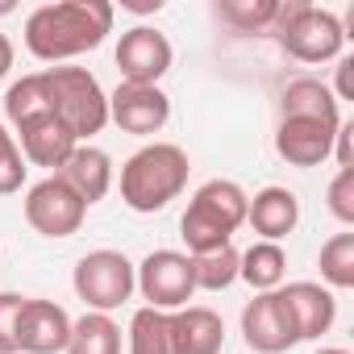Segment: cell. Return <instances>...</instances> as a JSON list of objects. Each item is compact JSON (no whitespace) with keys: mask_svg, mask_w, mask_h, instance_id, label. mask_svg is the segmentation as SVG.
I'll list each match as a JSON object with an SVG mask.
<instances>
[{"mask_svg":"<svg viewBox=\"0 0 354 354\" xmlns=\"http://www.w3.org/2000/svg\"><path fill=\"white\" fill-rule=\"evenodd\" d=\"M113 34V5L109 0H59L38 5L26 17V50L38 63H67L96 50Z\"/></svg>","mask_w":354,"mask_h":354,"instance_id":"cell-1","label":"cell"},{"mask_svg":"<svg viewBox=\"0 0 354 354\" xmlns=\"http://www.w3.org/2000/svg\"><path fill=\"white\" fill-rule=\"evenodd\" d=\"M188 154L175 142H146L121 167V201L133 213H158L188 188Z\"/></svg>","mask_w":354,"mask_h":354,"instance_id":"cell-2","label":"cell"},{"mask_svg":"<svg viewBox=\"0 0 354 354\" xmlns=\"http://www.w3.org/2000/svg\"><path fill=\"white\" fill-rule=\"evenodd\" d=\"M246 205H250V196L234 180L201 184L180 217V234H184L188 254H209V250L234 246V234L246 225Z\"/></svg>","mask_w":354,"mask_h":354,"instance_id":"cell-3","label":"cell"},{"mask_svg":"<svg viewBox=\"0 0 354 354\" xmlns=\"http://www.w3.org/2000/svg\"><path fill=\"white\" fill-rule=\"evenodd\" d=\"M42 88L50 100V113L71 129V138L80 146L92 142L109 125V96L88 67H46Z\"/></svg>","mask_w":354,"mask_h":354,"instance_id":"cell-4","label":"cell"},{"mask_svg":"<svg viewBox=\"0 0 354 354\" xmlns=\"http://www.w3.org/2000/svg\"><path fill=\"white\" fill-rule=\"evenodd\" d=\"M271 34L296 63H337L346 46V30L337 13L317 9L308 0H279Z\"/></svg>","mask_w":354,"mask_h":354,"instance_id":"cell-5","label":"cell"},{"mask_svg":"<svg viewBox=\"0 0 354 354\" xmlns=\"http://www.w3.org/2000/svg\"><path fill=\"white\" fill-rule=\"evenodd\" d=\"M71 288H75V296L88 304V313H117V308L138 292L133 263H129L121 250H92V254H84V259L75 263Z\"/></svg>","mask_w":354,"mask_h":354,"instance_id":"cell-6","label":"cell"},{"mask_svg":"<svg viewBox=\"0 0 354 354\" xmlns=\"http://www.w3.org/2000/svg\"><path fill=\"white\" fill-rule=\"evenodd\" d=\"M133 279H138L146 308H158V313L188 308V300L196 296L192 254H184V250H150L133 267Z\"/></svg>","mask_w":354,"mask_h":354,"instance_id":"cell-7","label":"cell"},{"mask_svg":"<svg viewBox=\"0 0 354 354\" xmlns=\"http://www.w3.org/2000/svg\"><path fill=\"white\" fill-rule=\"evenodd\" d=\"M84 217H88V205L59 180V175H46V180H38L26 192V221L42 238H71V234H80Z\"/></svg>","mask_w":354,"mask_h":354,"instance_id":"cell-8","label":"cell"},{"mask_svg":"<svg viewBox=\"0 0 354 354\" xmlns=\"http://www.w3.org/2000/svg\"><path fill=\"white\" fill-rule=\"evenodd\" d=\"M117 71H121V84H158L171 63H175V50L167 42L162 30L154 26H133L121 34L117 42Z\"/></svg>","mask_w":354,"mask_h":354,"instance_id":"cell-9","label":"cell"},{"mask_svg":"<svg viewBox=\"0 0 354 354\" xmlns=\"http://www.w3.org/2000/svg\"><path fill=\"white\" fill-rule=\"evenodd\" d=\"M109 121L133 138H154L171 121V96L158 84H117L109 96Z\"/></svg>","mask_w":354,"mask_h":354,"instance_id":"cell-10","label":"cell"},{"mask_svg":"<svg viewBox=\"0 0 354 354\" xmlns=\"http://www.w3.org/2000/svg\"><path fill=\"white\" fill-rule=\"evenodd\" d=\"M242 337L254 354H283L300 342L279 288L275 292H254V300L242 308Z\"/></svg>","mask_w":354,"mask_h":354,"instance_id":"cell-11","label":"cell"},{"mask_svg":"<svg viewBox=\"0 0 354 354\" xmlns=\"http://www.w3.org/2000/svg\"><path fill=\"white\" fill-rule=\"evenodd\" d=\"M337 125L342 121H325V117H279L275 154L292 167H321L325 158H333Z\"/></svg>","mask_w":354,"mask_h":354,"instance_id":"cell-12","label":"cell"},{"mask_svg":"<svg viewBox=\"0 0 354 354\" xmlns=\"http://www.w3.org/2000/svg\"><path fill=\"white\" fill-rule=\"evenodd\" d=\"M17 133V146H21V158L30 162V167H50V175L67 162V154L80 146L75 138H71V129L50 113V109H42V113H34V117H26V121H17L13 125Z\"/></svg>","mask_w":354,"mask_h":354,"instance_id":"cell-13","label":"cell"},{"mask_svg":"<svg viewBox=\"0 0 354 354\" xmlns=\"http://www.w3.org/2000/svg\"><path fill=\"white\" fill-rule=\"evenodd\" d=\"M71 337V317L55 300H30L17 317V350L21 354H63Z\"/></svg>","mask_w":354,"mask_h":354,"instance_id":"cell-14","label":"cell"},{"mask_svg":"<svg viewBox=\"0 0 354 354\" xmlns=\"http://www.w3.org/2000/svg\"><path fill=\"white\" fill-rule=\"evenodd\" d=\"M279 296H283V304H288V313H292V325H296L300 342H313V337H321V333L333 329V321H337V300H333V292H329L325 283L296 279V283L279 288Z\"/></svg>","mask_w":354,"mask_h":354,"instance_id":"cell-15","label":"cell"},{"mask_svg":"<svg viewBox=\"0 0 354 354\" xmlns=\"http://www.w3.org/2000/svg\"><path fill=\"white\" fill-rule=\"evenodd\" d=\"M225 321L209 304H188L171 313V354H221Z\"/></svg>","mask_w":354,"mask_h":354,"instance_id":"cell-16","label":"cell"},{"mask_svg":"<svg viewBox=\"0 0 354 354\" xmlns=\"http://www.w3.org/2000/svg\"><path fill=\"white\" fill-rule=\"evenodd\" d=\"M59 180L92 209L96 201H104L109 196V188H113V158L100 150V146H92V142H84V146H75L71 154H67V162L55 171Z\"/></svg>","mask_w":354,"mask_h":354,"instance_id":"cell-17","label":"cell"},{"mask_svg":"<svg viewBox=\"0 0 354 354\" xmlns=\"http://www.w3.org/2000/svg\"><path fill=\"white\" fill-rule=\"evenodd\" d=\"M246 225L259 234V242H283L300 225V201H296V192L279 188V184L254 192L250 205H246Z\"/></svg>","mask_w":354,"mask_h":354,"instance_id":"cell-18","label":"cell"},{"mask_svg":"<svg viewBox=\"0 0 354 354\" xmlns=\"http://www.w3.org/2000/svg\"><path fill=\"white\" fill-rule=\"evenodd\" d=\"M279 117H325V121H342V104L333 100L329 84L300 75L279 92Z\"/></svg>","mask_w":354,"mask_h":354,"instance_id":"cell-19","label":"cell"},{"mask_svg":"<svg viewBox=\"0 0 354 354\" xmlns=\"http://www.w3.org/2000/svg\"><path fill=\"white\" fill-rule=\"evenodd\" d=\"M288 275V254L279 242H254L250 250H242L238 259V279H246L254 292H275L283 288Z\"/></svg>","mask_w":354,"mask_h":354,"instance_id":"cell-20","label":"cell"},{"mask_svg":"<svg viewBox=\"0 0 354 354\" xmlns=\"http://www.w3.org/2000/svg\"><path fill=\"white\" fill-rule=\"evenodd\" d=\"M63 354H121V325L109 313H84L80 321H71Z\"/></svg>","mask_w":354,"mask_h":354,"instance_id":"cell-21","label":"cell"},{"mask_svg":"<svg viewBox=\"0 0 354 354\" xmlns=\"http://www.w3.org/2000/svg\"><path fill=\"white\" fill-rule=\"evenodd\" d=\"M129 354H171V313L142 304L129 317Z\"/></svg>","mask_w":354,"mask_h":354,"instance_id":"cell-22","label":"cell"},{"mask_svg":"<svg viewBox=\"0 0 354 354\" xmlns=\"http://www.w3.org/2000/svg\"><path fill=\"white\" fill-rule=\"evenodd\" d=\"M321 279L329 292L354 288V234H333L321 246Z\"/></svg>","mask_w":354,"mask_h":354,"instance_id":"cell-23","label":"cell"},{"mask_svg":"<svg viewBox=\"0 0 354 354\" xmlns=\"http://www.w3.org/2000/svg\"><path fill=\"white\" fill-rule=\"evenodd\" d=\"M238 250L221 246L209 254H192V275H196V292H225L238 279Z\"/></svg>","mask_w":354,"mask_h":354,"instance_id":"cell-24","label":"cell"},{"mask_svg":"<svg viewBox=\"0 0 354 354\" xmlns=\"http://www.w3.org/2000/svg\"><path fill=\"white\" fill-rule=\"evenodd\" d=\"M275 9H279V0H221L217 17L234 26L238 34H259V30H271Z\"/></svg>","mask_w":354,"mask_h":354,"instance_id":"cell-25","label":"cell"},{"mask_svg":"<svg viewBox=\"0 0 354 354\" xmlns=\"http://www.w3.org/2000/svg\"><path fill=\"white\" fill-rule=\"evenodd\" d=\"M26 171H30V162L21 158V146H17V138L5 129V121H0V196H13V192H21V184H26Z\"/></svg>","mask_w":354,"mask_h":354,"instance_id":"cell-26","label":"cell"},{"mask_svg":"<svg viewBox=\"0 0 354 354\" xmlns=\"http://www.w3.org/2000/svg\"><path fill=\"white\" fill-rule=\"evenodd\" d=\"M329 213L342 221V225H354V167H337V175L329 180Z\"/></svg>","mask_w":354,"mask_h":354,"instance_id":"cell-27","label":"cell"},{"mask_svg":"<svg viewBox=\"0 0 354 354\" xmlns=\"http://www.w3.org/2000/svg\"><path fill=\"white\" fill-rule=\"evenodd\" d=\"M26 296L0 292V354H17V317H21Z\"/></svg>","mask_w":354,"mask_h":354,"instance_id":"cell-28","label":"cell"},{"mask_svg":"<svg viewBox=\"0 0 354 354\" xmlns=\"http://www.w3.org/2000/svg\"><path fill=\"white\" fill-rule=\"evenodd\" d=\"M333 100L337 104H346V100H354V55H342L337 59V80H333Z\"/></svg>","mask_w":354,"mask_h":354,"instance_id":"cell-29","label":"cell"},{"mask_svg":"<svg viewBox=\"0 0 354 354\" xmlns=\"http://www.w3.org/2000/svg\"><path fill=\"white\" fill-rule=\"evenodd\" d=\"M350 138H354V121H342V125H337V138H333V158H337V167H354Z\"/></svg>","mask_w":354,"mask_h":354,"instance_id":"cell-30","label":"cell"},{"mask_svg":"<svg viewBox=\"0 0 354 354\" xmlns=\"http://www.w3.org/2000/svg\"><path fill=\"white\" fill-rule=\"evenodd\" d=\"M9 71H13V42H9V34H0V80Z\"/></svg>","mask_w":354,"mask_h":354,"instance_id":"cell-31","label":"cell"},{"mask_svg":"<svg viewBox=\"0 0 354 354\" xmlns=\"http://www.w3.org/2000/svg\"><path fill=\"white\" fill-rule=\"evenodd\" d=\"M121 9H133V13H158L162 0H121Z\"/></svg>","mask_w":354,"mask_h":354,"instance_id":"cell-32","label":"cell"},{"mask_svg":"<svg viewBox=\"0 0 354 354\" xmlns=\"http://www.w3.org/2000/svg\"><path fill=\"white\" fill-rule=\"evenodd\" d=\"M313 354H350V350H342V346H321V350H313Z\"/></svg>","mask_w":354,"mask_h":354,"instance_id":"cell-33","label":"cell"},{"mask_svg":"<svg viewBox=\"0 0 354 354\" xmlns=\"http://www.w3.org/2000/svg\"><path fill=\"white\" fill-rule=\"evenodd\" d=\"M13 9H17V5H13V0H0V17H9Z\"/></svg>","mask_w":354,"mask_h":354,"instance_id":"cell-34","label":"cell"}]
</instances>
